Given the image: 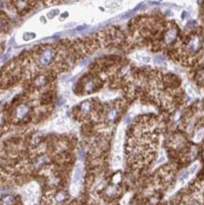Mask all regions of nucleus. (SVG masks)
I'll return each mask as SVG.
<instances>
[{
    "mask_svg": "<svg viewBox=\"0 0 204 205\" xmlns=\"http://www.w3.org/2000/svg\"><path fill=\"white\" fill-rule=\"evenodd\" d=\"M55 57V50L51 47L44 48L38 57V63L40 66H47Z\"/></svg>",
    "mask_w": 204,
    "mask_h": 205,
    "instance_id": "obj_1",
    "label": "nucleus"
},
{
    "mask_svg": "<svg viewBox=\"0 0 204 205\" xmlns=\"http://www.w3.org/2000/svg\"><path fill=\"white\" fill-rule=\"evenodd\" d=\"M202 45V41L200 36L198 35H194L192 36L186 43L185 45V49L189 54H194L199 50Z\"/></svg>",
    "mask_w": 204,
    "mask_h": 205,
    "instance_id": "obj_2",
    "label": "nucleus"
},
{
    "mask_svg": "<svg viewBox=\"0 0 204 205\" xmlns=\"http://www.w3.org/2000/svg\"><path fill=\"white\" fill-rule=\"evenodd\" d=\"M177 35H178V28L177 27H172V28H169L167 29V31L165 32L164 34V41L165 44L169 45L171 44V43H173L176 38H177Z\"/></svg>",
    "mask_w": 204,
    "mask_h": 205,
    "instance_id": "obj_3",
    "label": "nucleus"
},
{
    "mask_svg": "<svg viewBox=\"0 0 204 205\" xmlns=\"http://www.w3.org/2000/svg\"><path fill=\"white\" fill-rule=\"evenodd\" d=\"M81 166L77 165L76 166V169L74 171V176H73V183H77L81 181Z\"/></svg>",
    "mask_w": 204,
    "mask_h": 205,
    "instance_id": "obj_4",
    "label": "nucleus"
},
{
    "mask_svg": "<svg viewBox=\"0 0 204 205\" xmlns=\"http://www.w3.org/2000/svg\"><path fill=\"white\" fill-rule=\"evenodd\" d=\"M35 36H36V35L34 34V33H32V32H29V33H28V32H27V33H25V34H24V36H23V38H24V40H25V41H28V40L34 39V38H35Z\"/></svg>",
    "mask_w": 204,
    "mask_h": 205,
    "instance_id": "obj_5",
    "label": "nucleus"
},
{
    "mask_svg": "<svg viewBox=\"0 0 204 205\" xmlns=\"http://www.w3.org/2000/svg\"><path fill=\"white\" fill-rule=\"evenodd\" d=\"M58 13H59V10L58 9H53V10H51V12H49L47 13V17L49 19H52V18H54Z\"/></svg>",
    "mask_w": 204,
    "mask_h": 205,
    "instance_id": "obj_6",
    "label": "nucleus"
},
{
    "mask_svg": "<svg viewBox=\"0 0 204 205\" xmlns=\"http://www.w3.org/2000/svg\"><path fill=\"white\" fill-rule=\"evenodd\" d=\"M13 198L11 196H7L5 199H3V203L9 204V203H13Z\"/></svg>",
    "mask_w": 204,
    "mask_h": 205,
    "instance_id": "obj_7",
    "label": "nucleus"
},
{
    "mask_svg": "<svg viewBox=\"0 0 204 205\" xmlns=\"http://www.w3.org/2000/svg\"><path fill=\"white\" fill-rule=\"evenodd\" d=\"M198 168V165L197 164H195V165H193L191 167H190V169H189V173L190 174H192V173H194V172L196 171V169Z\"/></svg>",
    "mask_w": 204,
    "mask_h": 205,
    "instance_id": "obj_8",
    "label": "nucleus"
},
{
    "mask_svg": "<svg viewBox=\"0 0 204 205\" xmlns=\"http://www.w3.org/2000/svg\"><path fill=\"white\" fill-rule=\"evenodd\" d=\"M142 61L145 62H150V58L149 57H144V58H142Z\"/></svg>",
    "mask_w": 204,
    "mask_h": 205,
    "instance_id": "obj_9",
    "label": "nucleus"
},
{
    "mask_svg": "<svg viewBox=\"0 0 204 205\" xmlns=\"http://www.w3.org/2000/svg\"><path fill=\"white\" fill-rule=\"evenodd\" d=\"M87 27L86 26H82V27H78V28H77V30H82V29H84V28H86Z\"/></svg>",
    "mask_w": 204,
    "mask_h": 205,
    "instance_id": "obj_10",
    "label": "nucleus"
},
{
    "mask_svg": "<svg viewBox=\"0 0 204 205\" xmlns=\"http://www.w3.org/2000/svg\"><path fill=\"white\" fill-rule=\"evenodd\" d=\"M67 15H68V13H62V20L63 18L67 17Z\"/></svg>",
    "mask_w": 204,
    "mask_h": 205,
    "instance_id": "obj_11",
    "label": "nucleus"
},
{
    "mask_svg": "<svg viewBox=\"0 0 204 205\" xmlns=\"http://www.w3.org/2000/svg\"><path fill=\"white\" fill-rule=\"evenodd\" d=\"M41 21H42V22H43V23L47 22V21H45V19H44V17H43V16L41 17Z\"/></svg>",
    "mask_w": 204,
    "mask_h": 205,
    "instance_id": "obj_12",
    "label": "nucleus"
},
{
    "mask_svg": "<svg viewBox=\"0 0 204 205\" xmlns=\"http://www.w3.org/2000/svg\"><path fill=\"white\" fill-rule=\"evenodd\" d=\"M2 28H3V22L1 20H0V29H1Z\"/></svg>",
    "mask_w": 204,
    "mask_h": 205,
    "instance_id": "obj_13",
    "label": "nucleus"
}]
</instances>
